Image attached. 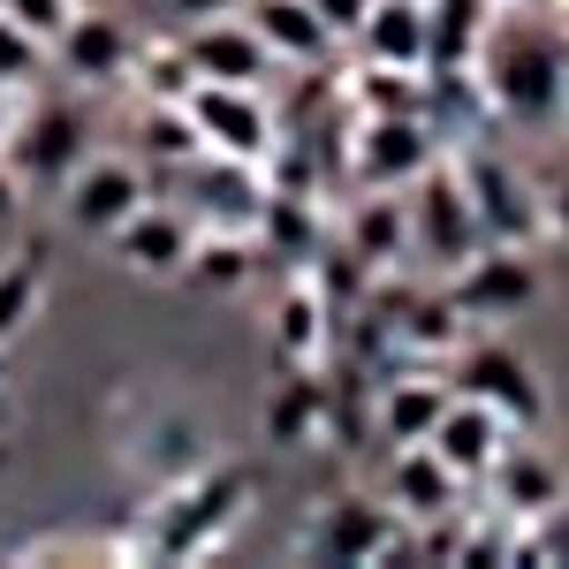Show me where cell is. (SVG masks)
<instances>
[{
    "label": "cell",
    "mask_w": 569,
    "mask_h": 569,
    "mask_svg": "<svg viewBox=\"0 0 569 569\" xmlns=\"http://www.w3.org/2000/svg\"><path fill=\"white\" fill-rule=\"evenodd\" d=\"M479 84L509 122H547L562 107V46H547V31H531V23L486 31Z\"/></svg>",
    "instance_id": "obj_1"
},
{
    "label": "cell",
    "mask_w": 569,
    "mask_h": 569,
    "mask_svg": "<svg viewBox=\"0 0 569 569\" xmlns=\"http://www.w3.org/2000/svg\"><path fill=\"white\" fill-rule=\"evenodd\" d=\"M402 213H410V259L433 266L440 281L456 273V266L486 251V228H479V206H471V190L456 176V160H440L426 176L402 190Z\"/></svg>",
    "instance_id": "obj_2"
},
{
    "label": "cell",
    "mask_w": 569,
    "mask_h": 569,
    "mask_svg": "<svg viewBox=\"0 0 569 569\" xmlns=\"http://www.w3.org/2000/svg\"><path fill=\"white\" fill-rule=\"evenodd\" d=\"M0 152H8V168L31 182V190H61L91 160V114L69 107V99H39L23 114H8Z\"/></svg>",
    "instance_id": "obj_3"
},
{
    "label": "cell",
    "mask_w": 569,
    "mask_h": 569,
    "mask_svg": "<svg viewBox=\"0 0 569 569\" xmlns=\"http://www.w3.org/2000/svg\"><path fill=\"white\" fill-rule=\"evenodd\" d=\"M426 168H440L433 114H357L350 122V182L357 190H410Z\"/></svg>",
    "instance_id": "obj_4"
},
{
    "label": "cell",
    "mask_w": 569,
    "mask_h": 569,
    "mask_svg": "<svg viewBox=\"0 0 569 569\" xmlns=\"http://www.w3.org/2000/svg\"><path fill=\"white\" fill-rule=\"evenodd\" d=\"M410 547H418V531L388 501H365V493H327L319 517L305 525L311 562H402Z\"/></svg>",
    "instance_id": "obj_5"
},
{
    "label": "cell",
    "mask_w": 569,
    "mask_h": 569,
    "mask_svg": "<svg viewBox=\"0 0 569 569\" xmlns=\"http://www.w3.org/2000/svg\"><path fill=\"white\" fill-rule=\"evenodd\" d=\"M160 190H152V168L144 160H122V152H91L77 176L61 182V220L77 228V236H91V243H107L122 220L137 213V206H152Z\"/></svg>",
    "instance_id": "obj_6"
},
{
    "label": "cell",
    "mask_w": 569,
    "mask_h": 569,
    "mask_svg": "<svg viewBox=\"0 0 569 569\" xmlns=\"http://www.w3.org/2000/svg\"><path fill=\"white\" fill-rule=\"evenodd\" d=\"M448 380H456V395L501 410L517 433H539V426H547V380H539L531 357L509 350V342H463L456 365H448Z\"/></svg>",
    "instance_id": "obj_7"
},
{
    "label": "cell",
    "mask_w": 569,
    "mask_h": 569,
    "mask_svg": "<svg viewBox=\"0 0 569 569\" xmlns=\"http://www.w3.org/2000/svg\"><path fill=\"white\" fill-rule=\"evenodd\" d=\"M190 122H198V144L220 152V160H243V168H266L273 144H281V122L266 107V91L251 84H190Z\"/></svg>",
    "instance_id": "obj_8"
},
{
    "label": "cell",
    "mask_w": 569,
    "mask_h": 569,
    "mask_svg": "<svg viewBox=\"0 0 569 569\" xmlns=\"http://www.w3.org/2000/svg\"><path fill=\"white\" fill-rule=\"evenodd\" d=\"M251 486L236 471H190V479L168 486V509L152 517V555H213L220 531L236 525Z\"/></svg>",
    "instance_id": "obj_9"
},
{
    "label": "cell",
    "mask_w": 569,
    "mask_h": 569,
    "mask_svg": "<svg viewBox=\"0 0 569 569\" xmlns=\"http://www.w3.org/2000/svg\"><path fill=\"white\" fill-rule=\"evenodd\" d=\"M137 31L114 16V8H99V0H84L69 23H61V39H53V61L77 77L84 91H114V84H130V69H137Z\"/></svg>",
    "instance_id": "obj_10"
},
{
    "label": "cell",
    "mask_w": 569,
    "mask_h": 569,
    "mask_svg": "<svg viewBox=\"0 0 569 569\" xmlns=\"http://www.w3.org/2000/svg\"><path fill=\"white\" fill-rule=\"evenodd\" d=\"M456 176H463L471 206H479L486 243H517V251H531V243L547 236V206H539V190H531L509 160H479V152H463Z\"/></svg>",
    "instance_id": "obj_11"
},
{
    "label": "cell",
    "mask_w": 569,
    "mask_h": 569,
    "mask_svg": "<svg viewBox=\"0 0 569 569\" xmlns=\"http://www.w3.org/2000/svg\"><path fill=\"white\" fill-rule=\"evenodd\" d=\"M531 297H539V266L517 243H486L448 273V305L463 319H517Z\"/></svg>",
    "instance_id": "obj_12"
},
{
    "label": "cell",
    "mask_w": 569,
    "mask_h": 569,
    "mask_svg": "<svg viewBox=\"0 0 569 569\" xmlns=\"http://www.w3.org/2000/svg\"><path fill=\"white\" fill-rule=\"evenodd\" d=\"M182 53H190V77L198 84H251L266 91L273 84V53H266V39L251 31V16L236 8V16H213V23H190V31H176Z\"/></svg>",
    "instance_id": "obj_13"
},
{
    "label": "cell",
    "mask_w": 569,
    "mask_h": 569,
    "mask_svg": "<svg viewBox=\"0 0 569 569\" xmlns=\"http://www.w3.org/2000/svg\"><path fill=\"white\" fill-rule=\"evenodd\" d=\"M190 243H198V220L182 213V206H160V198H152V206H137V213L107 236L114 266L137 273V281H182Z\"/></svg>",
    "instance_id": "obj_14"
},
{
    "label": "cell",
    "mask_w": 569,
    "mask_h": 569,
    "mask_svg": "<svg viewBox=\"0 0 569 569\" xmlns=\"http://www.w3.org/2000/svg\"><path fill=\"white\" fill-rule=\"evenodd\" d=\"M509 440H517V426H509L501 410H486V402H471V395H456V402L440 410V426L426 433V448H433L463 486H486V471L509 456Z\"/></svg>",
    "instance_id": "obj_15"
},
{
    "label": "cell",
    "mask_w": 569,
    "mask_h": 569,
    "mask_svg": "<svg viewBox=\"0 0 569 569\" xmlns=\"http://www.w3.org/2000/svg\"><path fill=\"white\" fill-rule=\"evenodd\" d=\"M448 402H456V380L440 365H410V372L380 380V395H372V433L388 440V448H410V440H426L440 426Z\"/></svg>",
    "instance_id": "obj_16"
},
{
    "label": "cell",
    "mask_w": 569,
    "mask_h": 569,
    "mask_svg": "<svg viewBox=\"0 0 569 569\" xmlns=\"http://www.w3.org/2000/svg\"><path fill=\"white\" fill-rule=\"evenodd\" d=\"M266 440L273 448H319L335 440V380H319V365H289L266 395Z\"/></svg>",
    "instance_id": "obj_17"
},
{
    "label": "cell",
    "mask_w": 569,
    "mask_h": 569,
    "mask_svg": "<svg viewBox=\"0 0 569 569\" xmlns=\"http://www.w3.org/2000/svg\"><path fill=\"white\" fill-rule=\"evenodd\" d=\"M350 46L372 69H433V8L426 0H372Z\"/></svg>",
    "instance_id": "obj_18"
},
{
    "label": "cell",
    "mask_w": 569,
    "mask_h": 569,
    "mask_svg": "<svg viewBox=\"0 0 569 569\" xmlns=\"http://www.w3.org/2000/svg\"><path fill=\"white\" fill-rule=\"evenodd\" d=\"M456 501H463V479L440 463L426 440L395 448V463H388V509L402 517V525L426 531V525H440V517H456Z\"/></svg>",
    "instance_id": "obj_19"
},
{
    "label": "cell",
    "mask_w": 569,
    "mask_h": 569,
    "mask_svg": "<svg viewBox=\"0 0 569 569\" xmlns=\"http://www.w3.org/2000/svg\"><path fill=\"white\" fill-rule=\"evenodd\" d=\"M243 16H251V31L266 39V53H273L281 69H311V61H327V53L342 46L319 23L311 0H243Z\"/></svg>",
    "instance_id": "obj_20"
},
{
    "label": "cell",
    "mask_w": 569,
    "mask_h": 569,
    "mask_svg": "<svg viewBox=\"0 0 569 569\" xmlns=\"http://www.w3.org/2000/svg\"><path fill=\"white\" fill-rule=\"evenodd\" d=\"M251 273H259V236H243V228H198L182 281H198V289H213V297H243Z\"/></svg>",
    "instance_id": "obj_21"
},
{
    "label": "cell",
    "mask_w": 569,
    "mask_h": 569,
    "mask_svg": "<svg viewBox=\"0 0 569 569\" xmlns=\"http://www.w3.org/2000/svg\"><path fill=\"white\" fill-rule=\"evenodd\" d=\"M486 486H493V501H501L509 517H547V509L562 501V471H555L539 448H525V433L509 440V456L486 471Z\"/></svg>",
    "instance_id": "obj_22"
},
{
    "label": "cell",
    "mask_w": 569,
    "mask_h": 569,
    "mask_svg": "<svg viewBox=\"0 0 569 569\" xmlns=\"http://www.w3.org/2000/svg\"><path fill=\"white\" fill-rule=\"evenodd\" d=\"M350 259L365 273H388L395 259H410V213L402 190H365V206L350 213Z\"/></svg>",
    "instance_id": "obj_23"
},
{
    "label": "cell",
    "mask_w": 569,
    "mask_h": 569,
    "mask_svg": "<svg viewBox=\"0 0 569 569\" xmlns=\"http://www.w3.org/2000/svg\"><path fill=\"white\" fill-rule=\"evenodd\" d=\"M198 152H206V144H198V122H190L182 99H144V107H137V160L152 168V182L190 168Z\"/></svg>",
    "instance_id": "obj_24"
},
{
    "label": "cell",
    "mask_w": 569,
    "mask_h": 569,
    "mask_svg": "<svg viewBox=\"0 0 569 569\" xmlns=\"http://www.w3.org/2000/svg\"><path fill=\"white\" fill-rule=\"evenodd\" d=\"M273 357L281 365H319L327 357V289L319 281H289L273 305Z\"/></svg>",
    "instance_id": "obj_25"
},
{
    "label": "cell",
    "mask_w": 569,
    "mask_h": 569,
    "mask_svg": "<svg viewBox=\"0 0 569 569\" xmlns=\"http://www.w3.org/2000/svg\"><path fill=\"white\" fill-rule=\"evenodd\" d=\"M426 8H433V69H471L493 31V0H426Z\"/></svg>",
    "instance_id": "obj_26"
},
{
    "label": "cell",
    "mask_w": 569,
    "mask_h": 569,
    "mask_svg": "<svg viewBox=\"0 0 569 569\" xmlns=\"http://www.w3.org/2000/svg\"><path fill=\"white\" fill-rule=\"evenodd\" d=\"M39 305H46V266H39V251H16V259H0V350L39 319Z\"/></svg>",
    "instance_id": "obj_27"
},
{
    "label": "cell",
    "mask_w": 569,
    "mask_h": 569,
    "mask_svg": "<svg viewBox=\"0 0 569 569\" xmlns=\"http://www.w3.org/2000/svg\"><path fill=\"white\" fill-rule=\"evenodd\" d=\"M395 342H402V350H426V357H448L463 342V311L448 305V289H440V297H410L402 319H395Z\"/></svg>",
    "instance_id": "obj_28"
},
{
    "label": "cell",
    "mask_w": 569,
    "mask_h": 569,
    "mask_svg": "<svg viewBox=\"0 0 569 569\" xmlns=\"http://www.w3.org/2000/svg\"><path fill=\"white\" fill-rule=\"evenodd\" d=\"M46 61H53V46H46L31 23H16V16L0 8V91H8V99L31 91L46 77Z\"/></svg>",
    "instance_id": "obj_29"
},
{
    "label": "cell",
    "mask_w": 569,
    "mask_h": 569,
    "mask_svg": "<svg viewBox=\"0 0 569 569\" xmlns=\"http://www.w3.org/2000/svg\"><path fill=\"white\" fill-rule=\"evenodd\" d=\"M130 84H144V99H190V53H182V39H160V46H137V69Z\"/></svg>",
    "instance_id": "obj_30"
},
{
    "label": "cell",
    "mask_w": 569,
    "mask_h": 569,
    "mask_svg": "<svg viewBox=\"0 0 569 569\" xmlns=\"http://www.w3.org/2000/svg\"><path fill=\"white\" fill-rule=\"evenodd\" d=\"M152 471L168 486L190 479V471H206V448H198V426H190V418H160V426H152Z\"/></svg>",
    "instance_id": "obj_31"
},
{
    "label": "cell",
    "mask_w": 569,
    "mask_h": 569,
    "mask_svg": "<svg viewBox=\"0 0 569 569\" xmlns=\"http://www.w3.org/2000/svg\"><path fill=\"white\" fill-rule=\"evenodd\" d=\"M0 8H8L16 23H31V31L53 46V39H61V23H69V16H77L84 0H0Z\"/></svg>",
    "instance_id": "obj_32"
},
{
    "label": "cell",
    "mask_w": 569,
    "mask_h": 569,
    "mask_svg": "<svg viewBox=\"0 0 569 569\" xmlns=\"http://www.w3.org/2000/svg\"><path fill=\"white\" fill-rule=\"evenodd\" d=\"M23 198H31V182L8 168V152H0V236H16L23 228Z\"/></svg>",
    "instance_id": "obj_33"
},
{
    "label": "cell",
    "mask_w": 569,
    "mask_h": 569,
    "mask_svg": "<svg viewBox=\"0 0 569 569\" xmlns=\"http://www.w3.org/2000/svg\"><path fill=\"white\" fill-rule=\"evenodd\" d=\"M311 8H319V23H327L335 39L350 46V39H357V23H365V8H372V0H311Z\"/></svg>",
    "instance_id": "obj_34"
},
{
    "label": "cell",
    "mask_w": 569,
    "mask_h": 569,
    "mask_svg": "<svg viewBox=\"0 0 569 569\" xmlns=\"http://www.w3.org/2000/svg\"><path fill=\"white\" fill-rule=\"evenodd\" d=\"M168 16H176V31H190V23H213V16H236L243 0H160Z\"/></svg>",
    "instance_id": "obj_35"
},
{
    "label": "cell",
    "mask_w": 569,
    "mask_h": 569,
    "mask_svg": "<svg viewBox=\"0 0 569 569\" xmlns=\"http://www.w3.org/2000/svg\"><path fill=\"white\" fill-rule=\"evenodd\" d=\"M547 228H555V236L569 243V176L555 182V190H547Z\"/></svg>",
    "instance_id": "obj_36"
},
{
    "label": "cell",
    "mask_w": 569,
    "mask_h": 569,
    "mask_svg": "<svg viewBox=\"0 0 569 569\" xmlns=\"http://www.w3.org/2000/svg\"><path fill=\"white\" fill-rule=\"evenodd\" d=\"M562 107H569V46H562Z\"/></svg>",
    "instance_id": "obj_37"
},
{
    "label": "cell",
    "mask_w": 569,
    "mask_h": 569,
    "mask_svg": "<svg viewBox=\"0 0 569 569\" xmlns=\"http://www.w3.org/2000/svg\"><path fill=\"white\" fill-rule=\"evenodd\" d=\"M0 130H8V91H0Z\"/></svg>",
    "instance_id": "obj_38"
},
{
    "label": "cell",
    "mask_w": 569,
    "mask_h": 569,
    "mask_svg": "<svg viewBox=\"0 0 569 569\" xmlns=\"http://www.w3.org/2000/svg\"><path fill=\"white\" fill-rule=\"evenodd\" d=\"M493 8H531V0H493Z\"/></svg>",
    "instance_id": "obj_39"
},
{
    "label": "cell",
    "mask_w": 569,
    "mask_h": 569,
    "mask_svg": "<svg viewBox=\"0 0 569 569\" xmlns=\"http://www.w3.org/2000/svg\"><path fill=\"white\" fill-rule=\"evenodd\" d=\"M0 380H8V365H0Z\"/></svg>",
    "instance_id": "obj_40"
}]
</instances>
